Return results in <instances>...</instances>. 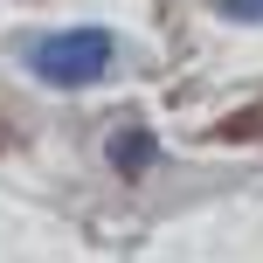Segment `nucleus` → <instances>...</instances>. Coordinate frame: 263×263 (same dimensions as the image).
<instances>
[{"mask_svg":"<svg viewBox=\"0 0 263 263\" xmlns=\"http://www.w3.org/2000/svg\"><path fill=\"white\" fill-rule=\"evenodd\" d=\"M111 55H118V42L104 35V28H69V35H49L28 49V69H35L42 83H55V90H83V83H97L111 69Z\"/></svg>","mask_w":263,"mask_h":263,"instance_id":"f257e3e1","label":"nucleus"},{"mask_svg":"<svg viewBox=\"0 0 263 263\" xmlns=\"http://www.w3.org/2000/svg\"><path fill=\"white\" fill-rule=\"evenodd\" d=\"M145 153H153V145H145V139H139V132H132V139H118V145H111V159H125V166H139V159H145Z\"/></svg>","mask_w":263,"mask_h":263,"instance_id":"f03ea898","label":"nucleus"},{"mask_svg":"<svg viewBox=\"0 0 263 263\" xmlns=\"http://www.w3.org/2000/svg\"><path fill=\"white\" fill-rule=\"evenodd\" d=\"M229 21H263V0H222Z\"/></svg>","mask_w":263,"mask_h":263,"instance_id":"7ed1b4c3","label":"nucleus"}]
</instances>
